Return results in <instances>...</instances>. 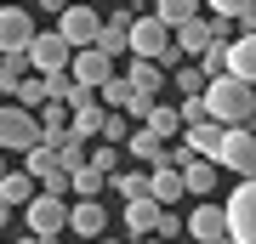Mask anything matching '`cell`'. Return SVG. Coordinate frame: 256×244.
Instances as JSON below:
<instances>
[{
	"label": "cell",
	"mask_w": 256,
	"mask_h": 244,
	"mask_svg": "<svg viewBox=\"0 0 256 244\" xmlns=\"http://www.w3.org/2000/svg\"><path fill=\"white\" fill-rule=\"evenodd\" d=\"M200 102H205V114L216 119L222 131H245V125H250V114H256V91H250V85H239L234 74L210 80Z\"/></svg>",
	"instance_id": "6da1fadb"
},
{
	"label": "cell",
	"mask_w": 256,
	"mask_h": 244,
	"mask_svg": "<svg viewBox=\"0 0 256 244\" xmlns=\"http://www.w3.org/2000/svg\"><path fill=\"white\" fill-rule=\"evenodd\" d=\"M126 51H131V63H160V68H176V63H182V57H176V45H171V28H165L154 11H142V17L131 23Z\"/></svg>",
	"instance_id": "7a4b0ae2"
},
{
	"label": "cell",
	"mask_w": 256,
	"mask_h": 244,
	"mask_svg": "<svg viewBox=\"0 0 256 244\" xmlns=\"http://www.w3.org/2000/svg\"><path fill=\"white\" fill-rule=\"evenodd\" d=\"M28 148H40V119L18 102H0V154H28Z\"/></svg>",
	"instance_id": "3957f363"
},
{
	"label": "cell",
	"mask_w": 256,
	"mask_h": 244,
	"mask_svg": "<svg viewBox=\"0 0 256 244\" xmlns=\"http://www.w3.org/2000/svg\"><path fill=\"white\" fill-rule=\"evenodd\" d=\"M222 216H228V244H256V182H234Z\"/></svg>",
	"instance_id": "277c9868"
},
{
	"label": "cell",
	"mask_w": 256,
	"mask_h": 244,
	"mask_svg": "<svg viewBox=\"0 0 256 244\" xmlns=\"http://www.w3.org/2000/svg\"><path fill=\"white\" fill-rule=\"evenodd\" d=\"M68 63H74V51L63 45V34H57V28L34 34V45H28V74H40V80H63Z\"/></svg>",
	"instance_id": "5b68a950"
},
{
	"label": "cell",
	"mask_w": 256,
	"mask_h": 244,
	"mask_svg": "<svg viewBox=\"0 0 256 244\" xmlns=\"http://www.w3.org/2000/svg\"><path fill=\"white\" fill-rule=\"evenodd\" d=\"M57 34H63L68 51H97V40H102V17H97L92 6H63Z\"/></svg>",
	"instance_id": "8992f818"
},
{
	"label": "cell",
	"mask_w": 256,
	"mask_h": 244,
	"mask_svg": "<svg viewBox=\"0 0 256 244\" xmlns=\"http://www.w3.org/2000/svg\"><path fill=\"white\" fill-rule=\"evenodd\" d=\"M216 171H234L239 182H256V136L250 131H222Z\"/></svg>",
	"instance_id": "52a82bcc"
},
{
	"label": "cell",
	"mask_w": 256,
	"mask_h": 244,
	"mask_svg": "<svg viewBox=\"0 0 256 244\" xmlns=\"http://www.w3.org/2000/svg\"><path fill=\"white\" fill-rule=\"evenodd\" d=\"M182 233L194 244H228V216H222V205L216 199H200L194 216H182Z\"/></svg>",
	"instance_id": "ba28073f"
},
{
	"label": "cell",
	"mask_w": 256,
	"mask_h": 244,
	"mask_svg": "<svg viewBox=\"0 0 256 244\" xmlns=\"http://www.w3.org/2000/svg\"><path fill=\"white\" fill-rule=\"evenodd\" d=\"M34 17H28L23 6H0V57H23L28 45H34Z\"/></svg>",
	"instance_id": "9c48e42d"
},
{
	"label": "cell",
	"mask_w": 256,
	"mask_h": 244,
	"mask_svg": "<svg viewBox=\"0 0 256 244\" xmlns=\"http://www.w3.org/2000/svg\"><path fill=\"white\" fill-rule=\"evenodd\" d=\"M23 216H28V233H34V239L57 244V233L68 227V199H52V193H40V199L23 210Z\"/></svg>",
	"instance_id": "30bf717a"
},
{
	"label": "cell",
	"mask_w": 256,
	"mask_h": 244,
	"mask_svg": "<svg viewBox=\"0 0 256 244\" xmlns=\"http://www.w3.org/2000/svg\"><path fill=\"white\" fill-rule=\"evenodd\" d=\"M171 45H176V57H182V63H200L210 45H228V40L216 34V23H210V17H194L188 28H176V34H171Z\"/></svg>",
	"instance_id": "8fae6325"
},
{
	"label": "cell",
	"mask_w": 256,
	"mask_h": 244,
	"mask_svg": "<svg viewBox=\"0 0 256 244\" xmlns=\"http://www.w3.org/2000/svg\"><path fill=\"white\" fill-rule=\"evenodd\" d=\"M68 80H74V85H86V91H102V85L114 80V57H102V51H74Z\"/></svg>",
	"instance_id": "7c38bea8"
},
{
	"label": "cell",
	"mask_w": 256,
	"mask_h": 244,
	"mask_svg": "<svg viewBox=\"0 0 256 244\" xmlns=\"http://www.w3.org/2000/svg\"><path fill=\"white\" fill-rule=\"evenodd\" d=\"M126 154H131V159H142V171H176V165H171V148H165L160 136H148L142 125L126 136Z\"/></svg>",
	"instance_id": "4fadbf2b"
},
{
	"label": "cell",
	"mask_w": 256,
	"mask_h": 244,
	"mask_svg": "<svg viewBox=\"0 0 256 244\" xmlns=\"http://www.w3.org/2000/svg\"><path fill=\"white\" fill-rule=\"evenodd\" d=\"M176 176H182V193H194V199H210V193H216V182H222L216 165H210V159H194V154L176 165Z\"/></svg>",
	"instance_id": "5bb4252c"
},
{
	"label": "cell",
	"mask_w": 256,
	"mask_h": 244,
	"mask_svg": "<svg viewBox=\"0 0 256 244\" xmlns=\"http://www.w3.org/2000/svg\"><path fill=\"white\" fill-rule=\"evenodd\" d=\"M102 227H108L102 199H74V205H68V233H80V239H108Z\"/></svg>",
	"instance_id": "9a60e30c"
},
{
	"label": "cell",
	"mask_w": 256,
	"mask_h": 244,
	"mask_svg": "<svg viewBox=\"0 0 256 244\" xmlns=\"http://www.w3.org/2000/svg\"><path fill=\"white\" fill-rule=\"evenodd\" d=\"M182 148L194 159H210L216 165V148H222V125L216 119H194V125H182Z\"/></svg>",
	"instance_id": "2e32d148"
},
{
	"label": "cell",
	"mask_w": 256,
	"mask_h": 244,
	"mask_svg": "<svg viewBox=\"0 0 256 244\" xmlns=\"http://www.w3.org/2000/svg\"><path fill=\"white\" fill-rule=\"evenodd\" d=\"M228 74H234L239 85L256 91V34H234L228 40Z\"/></svg>",
	"instance_id": "e0dca14e"
},
{
	"label": "cell",
	"mask_w": 256,
	"mask_h": 244,
	"mask_svg": "<svg viewBox=\"0 0 256 244\" xmlns=\"http://www.w3.org/2000/svg\"><path fill=\"white\" fill-rule=\"evenodd\" d=\"M137 17H142V11L120 6L114 17L102 23V40H97V51H102V57H120V51H126V40H131V23H137Z\"/></svg>",
	"instance_id": "ac0fdd59"
},
{
	"label": "cell",
	"mask_w": 256,
	"mask_h": 244,
	"mask_svg": "<svg viewBox=\"0 0 256 244\" xmlns=\"http://www.w3.org/2000/svg\"><path fill=\"white\" fill-rule=\"evenodd\" d=\"M120 222H126V233L142 244V239H154V227H160V205H154V199H137V205L120 210Z\"/></svg>",
	"instance_id": "d6986e66"
},
{
	"label": "cell",
	"mask_w": 256,
	"mask_h": 244,
	"mask_svg": "<svg viewBox=\"0 0 256 244\" xmlns=\"http://www.w3.org/2000/svg\"><path fill=\"white\" fill-rule=\"evenodd\" d=\"M0 199H6L12 210H28L40 199V182L28 176V171H6V182H0Z\"/></svg>",
	"instance_id": "ffe728a7"
},
{
	"label": "cell",
	"mask_w": 256,
	"mask_h": 244,
	"mask_svg": "<svg viewBox=\"0 0 256 244\" xmlns=\"http://www.w3.org/2000/svg\"><path fill=\"white\" fill-rule=\"evenodd\" d=\"M126 80H131V91H137V97L160 102V85H171V74H165L160 63H131V68H126Z\"/></svg>",
	"instance_id": "44dd1931"
},
{
	"label": "cell",
	"mask_w": 256,
	"mask_h": 244,
	"mask_svg": "<svg viewBox=\"0 0 256 244\" xmlns=\"http://www.w3.org/2000/svg\"><path fill=\"white\" fill-rule=\"evenodd\" d=\"M142 131L160 136V142H171V136H182V114H176L171 102H154V108H148V119H142Z\"/></svg>",
	"instance_id": "7402d4cb"
},
{
	"label": "cell",
	"mask_w": 256,
	"mask_h": 244,
	"mask_svg": "<svg viewBox=\"0 0 256 244\" xmlns=\"http://www.w3.org/2000/svg\"><path fill=\"white\" fill-rule=\"evenodd\" d=\"M148 199H154L160 210H171L176 199H182V176L176 171H148Z\"/></svg>",
	"instance_id": "603a6c76"
},
{
	"label": "cell",
	"mask_w": 256,
	"mask_h": 244,
	"mask_svg": "<svg viewBox=\"0 0 256 244\" xmlns=\"http://www.w3.org/2000/svg\"><path fill=\"white\" fill-rule=\"evenodd\" d=\"M68 193H74V199H102V193H108V176H102L97 165L86 159V171H74V176H68Z\"/></svg>",
	"instance_id": "cb8c5ba5"
},
{
	"label": "cell",
	"mask_w": 256,
	"mask_h": 244,
	"mask_svg": "<svg viewBox=\"0 0 256 244\" xmlns=\"http://www.w3.org/2000/svg\"><path fill=\"white\" fill-rule=\"evenodd\" d=\"M154 17H160V23H165V28L176 34V28H188L194 17H205V11L194 6V0H160V6H154Z\"/></svg>",
	"instance_id": "d4e9b609"
},
{
	"label": "cell",
	"mask_w": 256,
	"mask_h": 244,
	"mask_svg": "<svg viewBox=\"0 0 256 244\" xmlns=\"http://www.w3.org/2000/svg\"><path fill=\"white\" fill-rule=\"evenodd\" d=\"M131 97H137V91H131V80H126V74H114V80L97 91V108H108V114H126V108H131Z\"/></svg>",
	"instance_id": "484cf974"
},
{
	"label": "cell",
	"mask_w": 256,
	"mask_h": 244,
	"mask_svg": "<svg viewBox=\"0 0 256 244\" xmlns=\"http://www.w3.org/2000/svg\"><path fill=\"white\" fill-rule=\"evenodd\" d=\"M108 188H114L126 205H137V199H148V171H114Z\"/></svg>",
	"instance_id": "4316f807"
},
{
	"label": "cell",
	"mask_w": 256,
	"mask_h": 244,
	"mask_svg": "<svg viewBox=\"0 0 256 244\" xmlns=\"http://www.w3.org/2000/svg\"><path fill=\"white\" fill-rule=\"evenodd\" d=\"M12 102L28 108V114H40V108H46V80H40V74H23L18 91H12Z\"/></svg>",
	"instance_id": "83f0119b"
},
{
	"label": "cell",
	"mask_w": 256,
	"mask_h": 244,
	"mask_svg": "<svg viewBox=\"0 0 256 244\" xmlns=\"http://www.w3.org/2000/svg\"><path fill=\"white\" fill-rule=\"evenodd\" d=\"M171 85L182 91V102H188V97H205V85H210V80H205V74L194 68V63H176V74H171Z\"/></svg>",
	"instance_id": "f1b7e54d"
},
{
	"label": "cell",
	"mask_w": 256,
	"mask_h": 244,
	"mask_svg": "<svg viewBox=\"0 0 256 244\" xmlns=\"http://www.w3.org/2000/svg\"><path fill=\"white\" fill-rule=\"evenodd\" d=\"M86 159H92V148H86L80 136H68V142L57 148V165H63V176H74V171H86Z\"/></svg>",
	"instance_id": "f546056e"
},
{
	"label": "cell",
	"mask_w": 256,
	"mask_h": 244,
	"mask_svg": "<svg viewBox=\"0 0 256 244\" xmlns=\"http://www.w3.org/2000/svg\"><path fill=\"white\" fill-rule=\"evenodd\" d=\"M126 136H131V119L102 108V136H97V142H102V148H126Z\"/></svg>",
	"instance_id": "4dcf8cb0"
},
{
	"label": "cell",
	"mask_w": 256,
	"mask_h": 244,
	"mask_svg": "<svg viewBox=\"0 0 256 244\" xmlns=\"http://www.w3.org/2000/svg\"><path fill=\"white\" fill-rule=\"evenodd\" d=\"M68 136H80V142H92V136H102V108H80L68 119Z\"/></svg>",
	"instance_id": "1f68e13d"
},
{
	"label": "cell",
	"mask_w": 256,
	"mask_h": 244,
	"mask_svg": "<svg viewBox=\"0 0 256 244\" xmlns=\"http://www.w3.org/2000/svg\"><path fill=\"white\" fill-rule=\"evenodd\" d=\"M176 233H182V216H176V210H160V227H154V239H160V244H171Z\"/></svg>",
	"instance_id": "d6a6232c"
},
{
	"label": "cell",
	"mask_w": 256,
	"mask_h": 244,
	"mask_svg": "<svg viewBox=\"0 0 256 244\" xmlns=\"http://www.w3.org/2000/svg\"><path fill=\"white\" fill-rule=\"evenodd\" d=\"M92 165H97L102 176H114V171H120V148H102V142H97V148H92Z\"/></svg>",
	"instance_id": "836d02e7"
},
{
	"label": "cell",
	"mask_w": 256,
	"mask_h": 244,
	"mask_svg": "<svg viewBox=\"0 0 256 244\" xmlns=\"http://www.w3.org/2000/svg\"><path fill=\"white\" fill-rule=\"evenodd\" d=\"M6 222H12V205H6V199H0V233H6Z\"/></svg>",
	"instance_id": "e575fe53"
},
{
	"label": "cell",
	"mask_w": 256,
	"mask_h": 244,
	"mask_svg": "<svg viewBox=\"0 0 256 244\" xmlns=\"http://www.w3.org/2000/svg\"><path fill=\"white\" fill-rule=\"evenodd\" d=\"M18 244H46V239H34V233H23V239H18Z\"/></svg>",
	"instance_id": "d590c367"
},
{
	"label": "cell",
	"mask_w": 256,
	"mask_h": 244,
	"mask_svg": "<svg viewBox=\"0 0 256 244\" xmlns=\"http://www.w3.org/2000/svg\"><path fill=\"white\" fill-rule=\"evenodd\" d=\"M6 171H12V165H6V154H0V182H6Z\"/></svg>",
	"instance_id": "8d00e7d4"
},
{
	"label": "cell",
	"mask_w": 256,
	"mask_h": 244,
	"mask_svg": "<svg viewBox=\"0 0 256 244\" xmlns=\"http://www.w3.org/2000/svg\"><path fill=\"white\" fill-rule=\"evenodd\" d=\"M245 131H250V136H256V114H250V125H245Z\"/></svg>",
	"instance_id": "74e56055"
},
{
	"label": "cell",
	"mask_w": 256,
	"mask_h": 244,
	"mask_svg": "<svg viewBox=\"0 0 256 244\" xmlns=\"http://www.w3.org/2000/svg\"><path fill=\"white\" fill-rule=\"evenodd\" d=\"M97 244H120V239H97Z\"/></svg>",
	"instance_id": "f35d334b"
},
{
	"label": "cell",
	"mask_w": 256,
	"mask_h": 244,
	"mask_svg": "<svg viewBox=\"0 0 256 244\" xmlns=\"http://www.w3.org/2000/svg\"><path fill=\"white\" fill-rule=\"evenodd\" d=\"M142 244H160V239H142Z\"/></svg>",
	"instance_id": "ab89813d"
}]
</instances>
